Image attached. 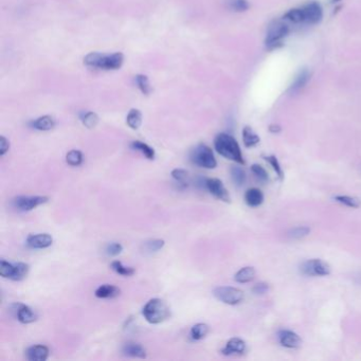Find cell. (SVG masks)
Instances as JSON below:
<instances>
[{
	"label": "cell",
	"mask_w": 361,
	"mask_h": 361,
	"mask_svg": "<svg viewBox=\"0 0 361 361\" xmlns=\"http://www.w3.org/2000/svg\"><path fill=\"white\" fill-rule=\"evenodd\" d=\"M214 148H215L216 152L220 156L224 157L225 159L234 161L238 164H245L240 144L231 134L224 132L218 133L215 137V140H214Z\"/></svg>",
	"instance_id": "1"
},
{
	"label": "cell",
	"mask_w": 361,
	"mask_h": 361,
	"mask_svg": "<svg viewBox=\"0 0 361 361\" xmlns=\"http://www.w3.org/2000/svg\"><path fill=\"white\" fill-rule=\"evenodd\" d=\"M124 62V55L120 52L112 54H104L92 52L84 58V64L90 68L101 70H117L120 69Z\"/></svg>",
	"instance_id": "2"
},
{
	"label": "cell",
	"mask_w": 361,
	"mask_h": 361,
	"mask_svg": "<svg viewBox=\"0 0 361 361\" xmlns=\"http://www.w3.org/2000/svg\"><path fill=\"white\" fill-rule=\"evenodd\" d=\"M142 314L149 323L159 324L171 317V310L163 300L155 298L145 304Z\"/></svg>",
	"instance_id": "3"
},
{
	"label": "cell",
	"mask_w": 361,
	"mask_h": 361,
	"mask_svg": "<svg viewBox=\"0 0 361 361\" xmlns=\"http://www.w3.org/2000/svg\"><path fill=\"white\" fill-rule=\"evenodd\" d=\"M289 34V27L285 22L281 20H275L270 24L267 36H266V48L268 50H275L283 46V39Z\"/></svg>",
	"instance_id": "4"
},
{
	"label": "cell",
	"mask_w": 361,
	"mask_h": 361,
	"mask_svg": "<svg viewBox=\"0 0 361 361\" xmlns=\"http://www.w3.org/2000/svg\"><path fill=\"white\" fill-rule=\"evenodd\" d=\"M190 159L194 164L200 167L208 168V170L215 168L217 165V161L215 159L213 151L207 144L204 143L196 145L195 148L192 150L190 154Z\"/></svg>",
	"instance_id": "5"
},
{
	"label": "cell",
	"mask_w": 361,
	"mask_h": 361,
	"mask_svg": "<svg viewBox=\"0 0 361 361\" xmlns=\"http://www.w3.org/2000/svg\"><path fill=\"white\" fill-rule=\"evenodd\" d=\"M213 295L218 301L228 305H238L244 300V292L235 287L220 286L213 290Z\"/></svg>",
	"instance_id": "6"
},
{
	"label": "cell",
	"mask_w": 361,
	"mask_h": 361,
	"mask_svg": "<svg viewBox=\"0 0 361 361\" xmlns=\"http://www.w3.org/2000/svg\"><path fill=\"white\" fill-rule=\"evenodd\" d=\"M300 270L306 277H326L331 274V266L320 258H312L304 262Z\"/></svg>",
	"instance_id": "7"
},
{
	"label": "cell",
	"mask_w": 361,
	"mask_h": 361,
	"mask_svg": "<svg viewBox=\"0 0 361 361\" xmlns=\"http://www.w3.org/2000/svg\"><path fill=\"white\" fill-rule=\"evenodd\" d=\"M48 200L47 196H17L13 199V206L19 211L28 212L46 204Z\"/></svg>",
	"instance_id": "8"
},
{
	"label": "cell",
	"mask_w": 361,
	"mask_h": 361,
	"mask_svg": "<svg viewBox=\"0 0 361 361\" xmlns=\"http://www.w3.org/2000/svg\"><path fill=\"white\" fill-rule=\"evenodd\" d=\"M304 24L305 25H317L323 18V9L317 2H310L303 8Z\"/></svg>",
	"instance_id": "9"
},
{
	"label": "cell",
	"mask_w": 361,
	"mask_h": 361,
	"mask_svg": "<svg viewBox=\"0 0 361 361\" xmlns=\"http://www.w3.org/2000/svg\"><path fill=\"white\" fill-rule=\"evenodd\" d=\"M207 190L217 199L224 201V202H230L229 192L227 191V189L224 188L220 179L207 178Z\"/></svg>",
	"instance_id": "10"
},
{
	"label": "cell",
	"mask_w": 361,
	"mask_h": 361,
	"mask_svg": "<svg viewBox=\"0 0 361 361\" xmlns=\"http://www.w3.org/2000/svg\"><path fill=\"white\" fill-rule=\"evenodd\" d=\"M279 343L286 348H299L302 344L300 336L289 330H281L278 333Z\"/></svg>",
	"instance_id": "11"
},
{
	"label": "cell",
	"mask_w": 361,
	"mask_h": 361,
	"mask_svg": "<svg viewBox=\"0 0 361 361\" xmlns=\"http://www.w3.org/2000/svg\"><path fill=\"white\" fill-rule=\"evenodd\" d=\"M53 243V238L48 233L31 234L27 238V245L32 249H46Z\"/></svg>",
	"instance_id": "12"
},
{
	"label": "cell",
	"mask_w": 361,
	"mask_h": 361,
	"mask_svg": "<svg viewBox=\"0 0 361 361\" xmlns=\"http://www.w3.org/2000/svg\"><path fill=\"white\" fill-rule=\"evenodd\" d=\"M246 351V342L241 339V338H231V339L227 342L225 346L221 349V353L225 356H230V355H235L239 354L242 355L244 354Z\"/></svg>",
	"instance_id": "13"
},
{
	"label": "cell",
	"mask_w": 361,
	"mask_h": 361,
	"mask_svg": "<svg viewBox=\"0 0 361 361\" xmlns=\"http://www.w3.org/2000/svg\"><path fill=\"white\" fill-rule=\"evenodd\" d=\"M15 309V317L20 323L29 324L36 320V314L29 306L24 305V304H14Z\"/></svg>",
	"instance_id": "14"
},
{
	"label": "cell",
	"mask_w": 361,
	"mask_h": 361,
	"mask_svg": "<svg viewBox=\"0 0 361 361\" xmlns=\"http://www.w3.org/2000/svg\"><path fill=\"white\" fill-rule=\"evenodd\" d=\"M26 355L30 361H44L49 356V348L46 345L36 344L30 346L27 349Z\"/></svg>",
	"instance_id": "15"
},
{
	"label": "cell",
	"mask_w": 361,
	"mask_h": 361,
	"mask_svg": "<svg viewBox=\"0 0 361 361\" xmlns=\"http://www.w3.org/2000/svg\"><path fill=\"white\" fill-rule=\"evenodd\" d=\"M263 201H264V194L259 189L251 188L246 191L245 202L249 207L256 208L258 206H261L263 204Z\"/></svg>",
	"instance_id": "16"
},
{
	"label": "cell",
	"mask_w": 361,
	"mask_h": 361,
	"mask_svg": "<svg viewBox=\"0 0 361 361\" xmlns=\"http://www.w3.org/2000/svg\"><path fill=\"white\" fill-rule=\"evenodd\" d=\"M120 289L114 285L104 284L97 288L95 295L99 299H112L120 295Z\"/></svg>",
	"instance_id": "17"
},
{
	"label": "cell",
	"mask_w": 361,
	"mask_h": 361,
	"mask_svg": "<svg viewBox=\"0 0 361 361\" xmlns=\"http://www.w3.org/2000/svg\"><path fill=\"white\" fill-rule=\"evenodd\" d=\"M31 126L39 131H48L54 128L55 121L51 116H42L33 121Z\"/></svg>",
	"instance_id": "18"
},
{
	"label": "cell",
	"mask_w": 361,
	"mask_h": 361,
	"mask_svg": "<svg viewBox=\"0 0 361 361\" xmlns=\"http://www.w3.org/2000/svg\"><path fill=\"white\" fill-rule=\"evenodd\" d=\"M123 353L124 355L133 357V358H145L146 357V351L144 347L138 343L134 342H128L126 344H124L123 346Z\"/></svg>",
	"instance_id": "19"
},
{
	"label": "cell",
	"mask_w": 361,
	"mask_h": 361,
	"mask_svg": "<svg viewBox=\"0 0 361 361\" xmlns=\"http://www.w3.org/2000/svg\"><path fill=\"white\" fill-rule=\"evenodd\" d=\"M261 141L258 134L250 127V126H245L243 129V142L246 148L250 149L253 146L257 145Z\"/></svg>",
	"instance_id": "20"
},
{
	"label": "cell",
	"mask_w": 361,
	"mask_h": 361,
	"mask_svg": "<svg viewBox=\"0 0 361 361\" xmlns=\"http://www.w3.org/2000/svg\"><path fill=\"white\" fill-rule=\"evenodd\" d=\"M309 77H310V74H309L307 69H303L302 71H300L298 73V75L296 76L295 81H293V83L291 84V86L289 88L290 92L297 93V92H299V90H301L302 88L305 87V85L307 84V82L309 80Z\"/></svg>",
	"instance_id": "21"
},
{
	"label": "cell",
	"mask_w": 361,
	"mask_h": 361,
	"mask_svg": "<svg viewBox=\"0 0 361 361\" xmlns=\"http://www.w3.org/2000/svg\"><path fill=\"white\" fill-rule=\"evenodd\" d=\"M255 269L253 267H243L235 274L234 280L238 282V283H248V282H251L255 278Z\"/></svg>",
	"instance_id": "22"
},
{
	"label": "cell",
	"mask_w": 361,
	"mask_h": 361,
	"mask_svg": "<svg viewBox=\"0 0 361 361\" xmlns=\"http://www.w3.org/2000/svg\"><path fill=\"white\" fill-rule=\"evenodd\" d=\"M240 165H233L230 170L231 178L236 187H243L247 180V175L244 168Z\"/></svg>",
	"instance_id": "23"
},
{
	"label": "cell",
	"mask_w": 361,
	"mask_h": 361,
	"mask_svg": "<svg viewBox=\"0 0 361 361\" xmlns=\"http://www.w3.org/2000/svg\"><path fill=\"white\" fill-rule=\"evenodd\" d=\"M209 331H210V327H209L208 324H206V323H197L191 329L190 336H191V338L193 340L198 341V340L204 339V338L208 335Z\"/></svg>",
	"instance_id": "24"
},
{
	"label": "cell",
	"mask_w": 361,
	"mask_h": 361,
	"mask_svg": "<svg viewBox=\"0 0 361 361\" xmlns=\"http://www.w3.org/2000/svg\"><path fill=\"white\" fill-rule=\"evenodd\" d=\"M130 148L134 151L140 152L142 155H144L145 158H148L149 160L155 159V151L146 143H143L141 141H132L130 143Z\"/></svg>",
	"instance_id": "25"
},
{
	"label": "cell",
	"mask_w": 361,
	"mask_h": 361,
	"mask_svg": "<svg viewBox=\"0 0 361 361\" xmlns=\"http://www.w3.org/2000/svg\"><path fill=\"white\" fill-rule=\"evenodd\" d=\"M126 123L127 125L131 128V129H138L141 124H142V114L139 109L132 108L129 110L128 115L126 117Z\"/></svg>",
	"instance_id": "26"
},
{
	"label": "cell",
	"mask_w": 361,
	"mask_h": 361,
	"mask_svg": "<svg viewBox=\"0 0 361 361\" xmlns=\"http://www.w3.org/2000/svg\"><path fill=\"white\" fill-rule=\"evenodd\" d=\"M284 20L291 22V24L299 25L304 24V13L303 9H291L284 15Z\"/></svg>",
	"instance_id": "27"
},
{
	"label": "cell",
	"mask_w": 361,
	"mask_h": 361,
	"mask_svg": "<svg viewBox=\"0 0 361 361\" xmlns=\"http://www.w3.org/2000/svg\"><path fill=\"white\" fill-rule=\"evenodd\" d=\"M81 121L83 123V125L86 126L87 128H94L99 123V117L94 111H87V112H83L81 115Z\"/></svg>",
	"instance_id": "28"
},
{
	"label": "cell",
	"mask_w": 361,
	"mask_h": 361,
	"mask_svg": "<svg viewBox=\"0 0 361 361\" xmlns=\"http://www.w3.org/2000/svg\"><path fill=\"white\" fill-rule=\"evenodd\" d=\"M111 269L120 276L123 277H131L134 274V269L131 267L124 266L120 261H114L110 265Z\"/></svg>",
	"instance_id": "29"
},
{
	"label": "cell",
	"mask_w": 361,
	"mask_h": 361,
	"mask_svg": "<svg viewBox=\"0 0 361 361\" xmlns=\"http://www.w3.org/2000/svg\"><path fill=\"white\" fill-rule=\"evenodd\" d=\"M136 84L138 86V88L140 89V92L143 95L149 96L152 93V87L150 84V80L149 77L144 75V74H138L136 76Z\"/></svg>",
	"instance_id": "30"
},
{
	"label": "cell",
	"mask_w": 361,
	"mask_h": 361,
	"mask_svg": "<svg viewBox=\"0 0 361 361\" xmlns=\"http://www.w3.org/2000/svg\"><path fill=\"white\" fill-rule=\"evenodd\" d=\"M29 273V265L26 263H17L14 264V274L11 280L13 281H21L24 280Z\"/></svg>",
	"instance_id": "31"
},
{
	"label": "cell",
	"mask_w": 361,
	"mask_h": 361,
	"mask_svg": "<svg viewBox=\"0 0 361 361\" xmlns=\"http://www.w3.org/2000/svg\"><path fill=\"white\" fill-rule=\"evenodd\" d=\"M66 162L71 166H78L83 162V154L77 150H72L67 153L66 155Z\"/></svg>",
	"instance_id": "32"
},
{
	"label": "cell",
	"mask_w": 361,
	"mask_h": 361,
	"mask_svg": "<svg viewBox=\"0 0 361 361\" xmlns=\"http://www.w3.org/2000/svg\"><path fill=\"white\" fill-rule=\"evenodd\" d=\"M335 200H336L337 202H339V204L343 205V206H346V207H348V208H353V209L359 208V207L361 206L359 199H357V198H355V197H352V196L339 195V196H336V197H335Z\"/></svg>",
	"instance_id": "33"
},
{
	"label": "cell",
	"mask_w": 361,
	"mask_h": 361,
	"mask_svg": "<svg viewBox=\"0 0 361 361\" xmlns=\"http://www.w3.org/2000/svg\"><path fill=\"white\" fill-rule=\"evenodd\" d=\"M172 177L180 186L188 187L189 173L186 170H184V168H175V170L172 171Z\"/></svg>",
	"instance_id": "34"
},
{
	"label": "cell",
	"mask_w": 361,
	"mask_h": 361,
	"mask_svg": "<svg viewBox=\"0 0 361 361\" xmlns=\"http://www.w3.org/2000/svg\"><path fill=\"white\" fill-rule=\"evenodd\" d=\"M228 8L233 12L242 13L249 9V3L247 0H228Z\"/></svg>",
	"instance_id": "35"
},
{
	"label": "cell",
	"mask_w": 361,
	"mask_h": 361,
	"mask_svg": "<svg viewBox=\"0 0 361 361\" xmlns=\"http://www.w3.org/2000/svg\"><path fill=\"white\" fill-rule=\"evenodd\" d=\"M264 159H265L270 165H272L273 170L276 172V174H277V176L279 177V179H280V180H283V179H284V173H283V170H282V166H281V164H280V162H279V160H278V158H277L276 156L272 155V156H265Z\"/></svg>",
	"instance_id": "36"
},
{
	"label": "cell",
	"mask_w": 361,
	"mask_h": 361,
	"mask_svg": "<svg viewBox=\"0 0 361 361\" xmlns=\"http://www.w3.org/2000/svg\"><path fill=\"white\" fill-rule=\"evenodd\" d=\"M251 172L254 174V176L259 180L261 183H267L269 182V175L265 168L259 165V164H252L251 165Z\"/></svg>",
	"instance_id": "37"
},
{
	"label": "cell",
	"mask_w": 361,
	"mask_h": 361,
	"mask_svg": "<svg viewBox=\"0 0 361 361\" xmlns=\"http://www.w3.org/2000/svg\"><path fill=\"white\" fill-rule=\"evenodd\" d=\"M14 274V264H11L5 259H2L0 262V275L7 279H12Z\"/></svg>",
	"instance_id": "38"
},
{
	"label": "cell",
	"mask_w": 361,
	"mask_h": 361,
	"mask_svg": "<svg viewBox=\"0 0 361 361\" xmlns=\"http://www.w3.org/2000/svg\"><path fill=\"white\" fill-rule=\"evenodd\" d=\"M164 247L163 240H151L144 243V249L149 252H157Z\"/></svg>",
	"instance_id": "39"
},
{
	"label": "cell",
	"mask_w": 361,
	"mask_h": 361,
	"mask_svg": "<svg viewBox=\"0 0 361 361\" xmlns=\"http://www.w3.org/2000/svg\"><path fill=\"white\" fill-rule=\"evenodd\" d=\"M309 233H310V229L308 227H306V225H301V227H296L291 229L289 232V236L292 239L299 240L305 238V236H307Z\"/></svg>",
	"instance_id": "40"
},
{
	"label": "cell",
	"mask_w": 361,
	"mask_h": 361,
	"mask_svg": "<svg viewBox=\"0 0 361 361\" xmlns=\"http://www.w3.org/2000/svg\"><path fill=\"white\" fill-rule=\"evenodd\" d=\"M123 251V246L120 243H111L107 246L106 252L108 255L117 256Z\"/></svg>",
	"instance_id": "41"
},
{
	"label": "cell",
	"mask_w": 361,
	"mask_h": 361,
	"mask_svg": "<svg viewBox=\"0 0 361 361\" xmlns=\"http://www.w3.org/2000/svg\"><path fill=\"white\" fill-rule=\"evenodd\" d=\"M268 290H269V285L267 283H264V282L255 284L254 287L252 288V291L253 293H255V295H265Z\"/></svg>",
	"instance_id": "42"
},
{
	"label": "cell",
	"mask_w": 361,
	"mask_h": 361,
	"mask_svg": "<svg viewBox=\"0 0 361 361\" xmlns=\"http://www.w3.org/2000/svg\"><path fill=\"white\" fill-rule=\"evenodd\" d=\"M10 149V143L8 141V139L4 136L0 137V155L5 156Z\"/></svg>",
	"instance_id": "43"
},
{
	"label": "cell",
	"mask_w": 361,
	"mask_h": 361,
	"mask_svg": "<svg viewBox=\"0 0 361 361\" xmlns=\"http://www.w3.org/2000/svg\"><path fill=\"white\" fill-rule=\"evenodd\" d=\"M282 130V127L279 125V124H272V125L269 126V131L273 133H278Z\"/></svg>",
	"instance_id": "44"
},
{
	"label": "cell",
	"mask_w": 361,
	"mask_h": 361,
	"mask_svg": "<svg viewBox=\"0 0 361 361\" xmlns=\"http://www.w3.org/2000/svg\"><path fill=\"white\" fill-rule=\"evenodd\" d=\"M334 3H338V2H340V0H333Z\"/></svg>",
	"instance_id": "45"
}]
</instances>
